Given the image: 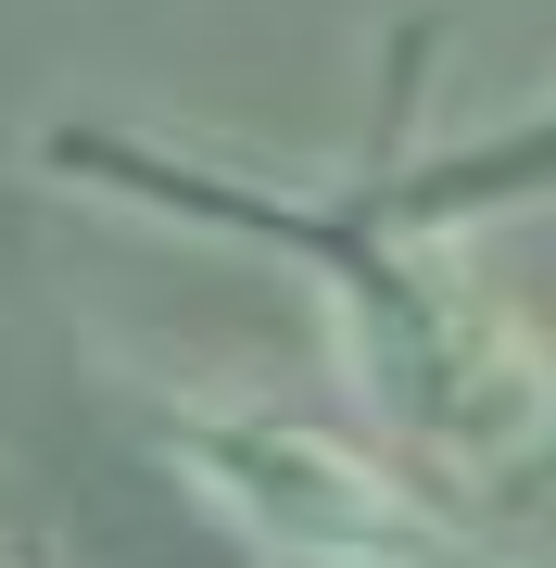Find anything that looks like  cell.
I'll return each instance as SVG.
<instances>
[{
	"label": "cell",
	"mask_w": 556,
	"mask_h": 568,
	"mask_svg": "<svg viewBox=\"0 0 556 568\" xmlns=\"http://www.w3.org/2000/svg\"><path fill=\"white\" fill-rule=\"evenodd\" d=\"M165 467L279 568H481L405 467L291 405H165Z\"/></svg>",
	"instance_id": "7a4b0ae2"
},
{
	"label": "cell",
	"mask_w": 556,
	"mask_h": 568,
	"mask_svg": "<svg viewBox=\"0 0 556 568\" xmlns=\"http://www.w3.org/2000/svg\"><path fill=\"white\" fill-rule=\"evenodd\" d=\"M380 203H392V215H417V227L506 215V203H556V114L506 126V140H481V152H443V178H405V190H380Z\"/></svg>",
	"instance_id": "3957f363"
},
{
	"label": "cell",
	"mask_w": 556,
	"mask_h": 568,
	"mask_svg": "<svg viewBox=\"0 0 556 568\" xmlns=\"http://www.w3.org/2000/svg\"><path fill=\"white\" fill-rule=\"evenodd\" d=\"M39 152H51V178H77V190H114V203L190 215V227H241V241H266L279 265H304V291L330 304L342 379L380 405L392 443H417L431 467L494 480V467H518L556 429L544 342L443 253V227H417V215H392V203L241 190V178H203V164H178V152L114 140V126H51Z\"/></svg>",
	"instance_id": "6da1fadb"
}]
</instances>
